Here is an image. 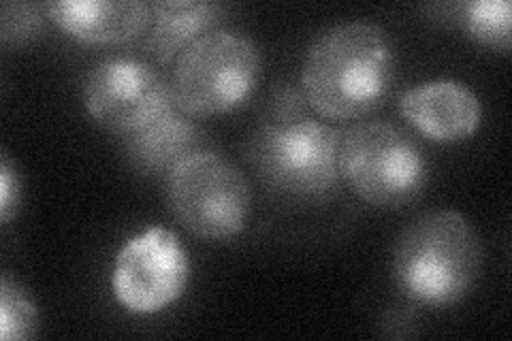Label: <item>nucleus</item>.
I'll list each match as a JSON object with an SVG mask.
<instances>
[{"instance_id":"nucleus-17","label":"nucleus","mask_w":512,"mask_h":341,"mask_svg":"<svg viewBox=\"0 0 512 341\" xmlns=\"http://www.w3.org/2000/svg\"><path fill=\"white\" fill-rule=\"evenodd\" d=\"M20 203V175L15 171L9 156H3L0 162V220L9 224L11 216L18 211Z\"/></svg>"},{"instance_id":"nucleus-16","label":"nucleus","mask_w":512,"mask_h":341,"mask_svg":"<svg viewBox=\"0 0 512 341\" xmlns=\"http://www.w3.org/2000/svg\"><path fill=\"white\" fill-rule=\"evenodd\" d=\"M310 103L306 99V92H303L301 84H284L274 94H271L269 101V120L274 124H291L310 118Z\"/></svg>"},{"instance_id":"nucleus-11","label":"nucleus","mask_w":512,"mask_h":341,"mask_svg":"<svg viewBox=\"0 0 512 341\" xmlns=\"http://www.w3.org/2000/svg\"><path fill=\"white\" fill-rule=\"evenodd\" d=\"M152 26L141 47L160 67L175 62L186 47L214 30L227 7L210 0H154Z\"/></svg>"},{"instance_id":"nucleus-10","label":"nucleus","mask_w":512,"mask_h":341,"mask_svg":"<svg viewBox=\"0 0 512 341\" xmlns=\"http://www.w3.org/2000/svg\"><path fill=\"white\" fill-rule=\"evenodd\" d=\"M45 11L62 32L90 45L133 43L152 26V5L143 0H56Z\"/></svg>"},{"instance_id":"nucleus-1","label":"nucleus","mask_w":512,"mask_h":341,"mask_svg":"<svg viewBox=\"0 0 512 341\" xmlns=\"http://www.w3.org/2000/svg\"><path fill=\"white\" fill-rule=\"evenodd\" d=\"M397 56L387 30L370 22L335 24L312 41L301 88L320 118L355 120L387 99Z\"/></svg>"},{"instance_id":"nucleus-14","label":"nucleus","mask_w":512,"mask_h":341,"mask_svg":"<svg viewBox=\"0 0 512 341\" xmlns=\"http://www.w3.org/2000/svg\"><path fill=\"white\" fill-rule=\"evenodd\" d=\"M39 331V310L28 292L5 275L0 282V337L3 341H26Z\"/></svg>"},{"instance_id":"nucleus-6","label":"nucleus","mask_w":512,"mask_h":341,"mask_svg":"<svg viewBox=\"0 0 512 341\" xmlns=\"http://www.w3.org/2000/svg\"><path fill=\"white\" fill-rule=\"evenodd\" d=\"M169 211L188 233L203 241H229L246 229L252 188L231 160L197 150L165 175Z\"/></svg>"},{"instance_id":"nucleus-7","label":"nucleus","mask_w":512,"mask_h":341,"mask_svg":"<svg viewBox=\"0 0 512 341\" xmlns=\"http://www.w3.org/2000/svg\"><path fill=\"white\" fill-rule=\"evenodd\" d=\"M188 280L190 258L180 237L165 226H150L116 254L111 290L126 312L148 316L178 301Z\"/></svg>"},{"instance_id":"nucleus-2","label":"nucleus","mask_w":512,"mask_h":341,"mask_svg":"<svg viewBox=\"0 0 512 341\" xmlns=\"http://www.w3.org/2000/svg\"><path fill=\"white\" fill-rule=\"evenodd\" d=\"M483 267V243L472 222L455 209L414 218L393 248V280L402 295L425 307L466 299Z\"/></svg>"},{"instance_id":"nucleus-15","label":"nucleus","mask_w":512,"mask_h":341,"mask_svg":"<svg viewBox=\"0 0 512 341\" xmlns=\"http://www.w3.org/2000/svg\"><path fill=\"white\" fill-rule=\"evenodd\" d=\"M50 15L43 5L35 3H5L0 9V39L7 45H22L37 39L45 30Z\"/></svg>"},{"instance_id":"nucleus-3","label":"nucleus","mask_w":512,"mask_h":341,"mask_svg":"<svg viewBox=\"0 0 512 341\" xmlns=\"http://www.w3.org/2000/svg\"><path fill=\"white\" fill-rule=\"evenodd\" d=\"M338 171L357 199L378 209H402L425 190L427 158L404 128L384 120L344 131Z\"/></svg>"},{"instance_id":"nucleus-5","label":"nucleus","mask_w":512,"mask_h":341,"mask_svg":"<svg viewBox=\"0 0 512 341\" xmlns=\"http://www.w3.org/2000/svg\"><path fill=\"white\" fill-rule=\"evenodd\" d=\"M342 135L338 126L314 118L267 122L250 137L248 158L269 190L297 201H320L338 186Z\"/></svg>"},{"instance_id":"nucleus-4","label":"nucleus","mask_w":512,"mask_h":341,"mask_svg":"<svg viewBox=\"0 0 512 341\" xmlns=\"http://www.w3.org/2000/svg\"><path fill=\"white\" fill-rule=\"evenodd\" d=\"M261 52L237 30L214 28L192 41L171 69L173 105L190 118H210L244 105L259 81Z\"/></svg>"},{"instance_id":"nucleus-8","label":"nucleus","mask_w":512,"mask_h":341,"mask_svg":"<svg viewBox=\"0 0 512 341\" xmlns=\"http://www.w3.org/2000/svg\"><path fill=\"white\" fill-rule=\"evenodd\" d=\"M84 105L105 131L126 137L152 124L173 105L171 84L152 62L111 56L88 73Z\"/></svg>"},{"instance_id":"nucleus-13","label":"nucleus","mask_w":512,"mask_h":341,"mask_svg":"<svg viewBox=\"0 0 512 341\" xmlns=\"http://www.w3.org/2000/svg\"><path fill=\"white\" fill-rule=\"evenodd\" d=\"M461 24L468 35L491 50L510 52L512 7L508 0H472L459 5Z\"/></svg>"},{"instance_id":"nucleus-12","label":"nucleus","mask_w":512,"mask_h":341,"mask_svg":"<svg viewBox=\"0 0 512 341\" xmlns=\"http://www.w3.org/2000/svg\"><path fill=\"white\" fill-rule=\"evenodd\" d=\"M203 135L190 116L171 105L141 131L126 135L124 148L128 158L141 173L167 175L178 162L201 150Z\"/></svg>"},{"instance_id":"nucleus-9","label":"nucleus","mask_w":512,"mask_h":341,"mask_svg":"<svg viewBox=\"0 0 512 341\" xmlns=\"http://www.w3.org/2000/svg\"><path fill=\"white\" fill-rule=\"evenodd\" d=\"M399 109L416 131L438 143L468 139L483 118L476 92L457 79H431L410 88Z\"/></svg>"}]
</instances>
